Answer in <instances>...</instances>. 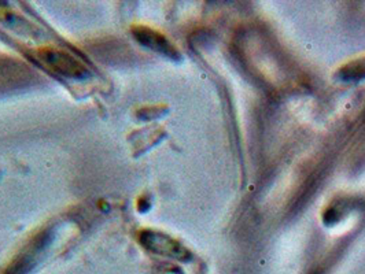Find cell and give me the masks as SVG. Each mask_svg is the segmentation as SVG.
Here are the masks:
<instances>
[{"instance_id":"6da1fadb","label":"cell","mask_w":365,"mask_h":274,"mask_svg":"<svg viewBox=\"0 0 365 274\" xmlns=\"http://www.w3.org/2000/svg\"><path fill=\"white\" fill-rule=\"evenodd\" d=\"M37 65L51 73L71 80H84L90 75V69L74 55L61 48H40L32 54Z\"/></svg>"},{"instance_id":"7a4b0ae2","label":"cell","mask_w":365,"mask_h":274,"mask_svg":"<svg viewBox=\"0 0 365 274\" xmlns=\"http://www.w3.org/2000/svg\"><path fill=\"white\" fill-rule=\"evenodd\" d=\"M139 243L146 248L147 251L155 255L165 256L178 260H188L191 253L176 238H170L158 231L146 229L139 235Z\"/></svg>"},{"instance_id":"3957f363","label":"cell","mask_w":365,"mask_h":274,"mask_svg":"<svg viewBox=\"0 0 365 274\" xmlns=\"http://www.w3.org/2000/svg\"><path fill=\"white\" fill-rule=\"evenodd\" d=\"M53 232L51 229H44L31 238V241L25 246L22 253L19 254L9 266L6 274H28L35 266L37 256L51 243Z\"/></svg>"},{"instance_id":"277c9868","label":"cell","mask_w":365,"mask_h":274,"mask_svg":"<svg viewBox=\"0 0 365 274\" xmlns=\"http://www.w3.org/2000/svg\"><path fill=\"white\" fill-rule=\"evenodd\" d=\"M31 69L17 59L0 58V93L19 90L32 83Z\"/></svg>"},{"instance_id":"5b68a950","label":"cell","mask_w":365,"mask_h":274,"mask_svg":"<svg viewBox=\"0 0 365 274\" xmlns=\"http://www.w3.org/2000/svg\"><path fill=\"white\" fill-rule=\"evenodd\" d=\"M132 35L140 46L154 53L164 55L172 60H179L182 58L179 50L168 40V37L148 26H135L132 29Z\"/></svg>"},{"instance_id":"8992f818","label":"cell","mask_w":365,"mask_h":274,"mask_svg":"<svg viewBox=\"0 0 365 274\" xmlns=\"http://www.w3.org/2000/svg\"><path fill=\"white\" fill-rule=\"evenodd\" d=\"M336 78L342 83H360L365 80V56L347 62L336 72Z\"/></svg>"}]
</instances>
